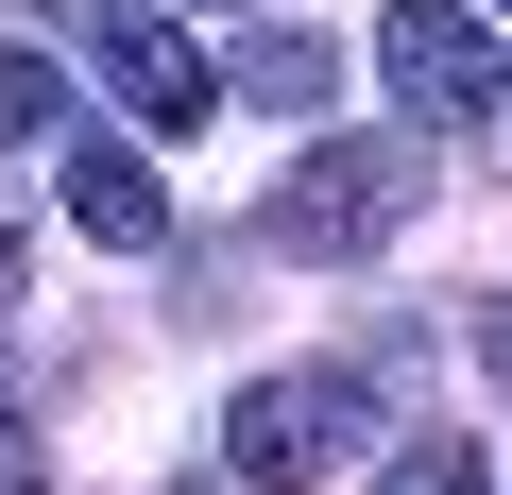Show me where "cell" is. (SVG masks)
I'll list each match as a JSON object with an SVG mask.
<instances>
[{"mask_svg": "<svg viewBox=\"0 0 512 495\" xmlns=\"http://www.w3.org/2000/svg\"><path fill=\"white\" fill-rule=\"evenodd\" d=\"M376 86H393L410 137H478L512 103V52H495L478 0H376Z\"/></svg>", "mask_w": 512, "mask_h": 495, "instance_id": "obj_2", "label": "cell"}, {"mask_svg": "<svg viewBox=\"0 0 512 495\" xmlns=\"http://www.w3.org/2000/svg\"><path fill=\"white\" fill-rule=\"evenodd\" d=\"M410 205H427L410 137H308V154H291V188L256 205V239H274V257H376Z\"/></svg>", "mask_w": 512, "mask_h": 495, "instance_id": "obj_1", "label": "cell"}, {"mask_svg": "<svg viewBox=\"0 0 512 495\" xmlns=\"http://www.w3.org/2000/svg\"><path fill=\"white\" fill-rule=\"evenodd\" d=\"M376 495H495V478H478V444H410V461H393Z\"/></svg>", "mask_w": 512, "mask_h": 495, "instance_id": "obj_8", "label": "cell"}, {"mask_svg": "<svg viewBox=\"0 0 512 495\" xmlns=\"http://www.w3.org/2000/svg\"><path fill=\"white\" fill-rule=\"evenodd\" d=\"M52 188H69V222L103 239V257H171V205H154V171H137L120 137H69V154H52Z\"/></svg>", "mask_w": 512, "mask_h": 495, "instance_id": "obj_5", "label": "cell"}, {"mask_svg": "<svg viewBox=\"0 0 512 495\" xmlns=\"http://www.w3.org/2000/svg\"><path fill=\"white\" fill-rule=\"evenodd\" d=\"M495 18H512V0H495Z\"/></svg>", "mask_w": 512, "mask_h": 495, "instance_id": "obj_11", "label": "cell"}, {"mask_svg": "<svg viewBox=\"0 0 512 495\" xmlns=\"http://www.w3.org/2000/svg\"><path fill=\"white\" fill-rule=\"evenodd\" d=\"M18 444H35V410H18V376H0V495H18Z\"/></svg>", "mask_w": 512, "mask_h": 495, "instance_id": "obj_9", "label": "cell"}, {"mask_svg": "<svg viewBox=\"0 0 512 495\" xmlns=\"http://www.w3.org/2000/svg\"><path fill=\"white\" fill-rule=\"evenodd\" d=\"M69 120V69L52 52H0V137H52Z\"/></svg>", "mask_w": 512, "mask_h": 495, "instance_id": "obj_7", "label": "cell"}, {"mask_svg": "<svg viewBox=\"0 0 512 495\" xmlns=\"http://www.w3.org/2000/svg\"><path fill=\"white\" fill-rule=\"evenodd\" d=\"M86 52H103V86H120V103H137L154 137H188V120L222 103V69H205V52L171 35V0H103V18H86Z\"/></svg>", "mask_w": 512, "mask_h": 495, "instance_id": "obj_4", "label": "cell"}, {"mask_svg": "<svg viewBox=\"0 0 512 495\" xmlns=\"http://www.w3.org/2000/svg\"><path fill=\"white\" fill-rule=\"evenodd\" d=\"M359 427H376V393H359V376H256V393L222 410V461H239L256 495H291V478H325Z\"/></svg>", "mask_w": 512, "mask_h": 495, "instance_id": "obj_3", "label": "cell"}, {"mask_svg": "<svg viewBox=\"0 0 512 495\" xmlns=\"http://www.w3.org/2000/svg\"><path fill=\"white\" fill-rule=\"evenodd\" d=\"M222 86H239V103H325V35H256Z\"/></svg>", "mask_w": 512, "mask_h": 495, "instance_id": "obj_6", "label": "cell"}, {"mask_svg": "<svg viewBox=\"0 0 512 495\" xmlns=\"http://www.w3.org/2000/svg\"><path fill=\"white\" fill-rule=\"evenodd\" d=\"M478 359H495V376H512V291H495V308H478Z\"/></svg>", "mask_w": 512, "mask_h": 495, "instance_id": "obj_10", "label": "cell"}]
</instances>
